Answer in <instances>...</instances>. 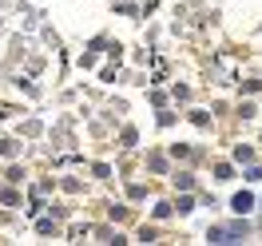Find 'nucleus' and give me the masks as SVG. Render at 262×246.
<instances>
[{"instance_id": "nucleus-1", "label": "nucleus", "mask_w": 262, "mask_h": 246, "mask_svg": "<svg viewBox=\"0 0 262 246\" xmlns=\"http://www.w3.org/2000/svg\"><path fill=\"white\" fill-rule=\"evenodd\" d=\"M250 207H254V198H250V195H234V211H238V214H246Z\"/></svg>"}]
</instances>
